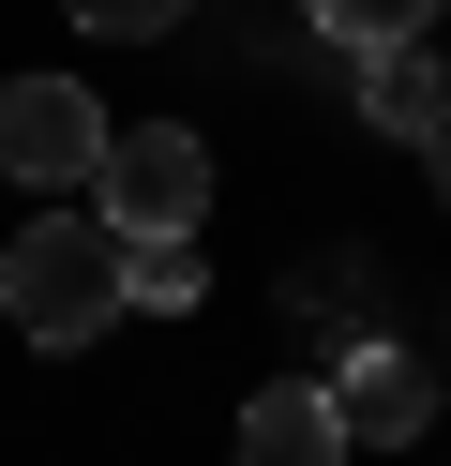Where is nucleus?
Segmentation results:
<instances>
[{"mask_svg":"<svg viewBox=\"0 0 451 466\" xmlns=\"http://www.w3.org/2000/svg\"><path fill=\"white\" fill-rule=\"evenodd\" d=\"M301 15H316L346 61H376V46H421V31H436V0H301Z\"/></svg>","mask_w":451,"mask_h":466,"instance_id":"0eeeda50","label":"nucleus"},{"mask_svg":"<svg viewBox=\"0 0 451 466\" xmlns=\"http://www.w3.org/2000/svg\"><path fill=\"white\" fill-rule=\"evenodd\" d=\"M106 106L76 91V76H0V181H30V196H76L90 166H106Z\"/></svg>","mask_w":451,"mask_h":466,"instance_id":"7ed1b4c3","label":"nucleus"},{"mask_svg":"<svg viewBox=\"0 0 451 466\" xmlns=\"http://www.w3.org/2000/svg\"><path fill=\"white\" fill-rule=\"evenodd\" d=\"M60 15H76V31H180L196 0H60Z\"/></svg>","mask_w":451,"mask_h":466,"instance_id":"1a4fd4ad","label":"nucleus"},{"mask_svg":"<svg viewBox=\"0 0 451 466\" xmlns=\"http://www.w3.org/2000/svg\"><path fill=\"white\" fill-rule=\"evenodd\" d=\"M0 316H15L30 346L120 331V226L106 211H30L15 241H0Z\"/></svg>","mask_w":451,"mask_h":466,"instance_id":"f257e3e1","label":"nucleus"},{"mask_svg":"<svg viewBox=\"0 0 451 466\" xmlns=\"http://www.w3.org/2000/svg\"><path fill=\"white\" fill-rule=\"evenodd\" d=\"M361 121L376 136H436L451 121V61L436 46H376V61H361Z\"/></svg>","mask_w":451,"mask_h":466,"instance_id":"423d86ee","label":"nucleus"},{"mask_svg":"<svg viewBox=\"0 0 451 466\" xmlns=\"http://www.w3.org/2000/svg\"><path fill=\"white\" fill-rule=\"evenodd\" d=\"M120 301L180 316V301H196V241H120Z\"/></svg>","mask_w":451,"mask_h":466,"instance_id":"6e6552de","label":"nucleus"},{"mask_svg":"<svg viewBox=\"0 0 451 466\" xmlns=\"http://www.w3.org/2000/svg\"><path fill=\"white\" fill-rule=\"evenodd\" d=\"M421 166H436V196H451V121H436V136H421Z\"/></svg>","mask_w":451,"mask_h":466,"instance_id":"9d476101","label":"nucleus"},{"mask_svg":"<svg viewBox=\"0 0 451 466\" xmlns=\"http://www.w3.org/2000/svg\"><path fill=\"white\" fill-rule=\"evenodd\" d=\"M346 406H331V376H286V391L241 406V466H346Z\"/></svg>","mask_w":451,"mask_h":466,"instance_id":"39448f33","label":"nucleus"},{"mask_svg":"<svg viewBox=\"0 0 451 466\" xmlns=\"http://www.w3.org/2000/svg\"><path fill=\"white\" fill-rule=\"evenodd\" d=\"M90 211H106L120 241H196V211H210V151H196L180 121H120L106 166H90Z\"/></svg>","mask_w":451,"mask_h":466,"instance_id":"f03ea898","label":"nucleus"},{"mask_svg":"<svg viewBox=\"0 0 451 466\" xmlns=\"http://www.w3.org/2000/svg\"><path fill=\"white\" fill-rule=\"evenodd\" d=\"M331 406H346V436H376V451H406V436L436 421V376H421L406 346H346V361H331Z\"/></svg>","mask_w":451,"mask_h":466,"instance_id":"20e7f679","label":"nucleus"}]
</instances>
